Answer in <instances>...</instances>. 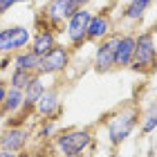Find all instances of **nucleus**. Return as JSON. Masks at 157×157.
I'll list each match as a JSON object with an SVG mask.
<instances>
[{
	"instance_id": "obj_1",
	"label": "nucleus",
	"mask_w": 157,
	"mask_h": 157,
	"mask_svg": "<svg viewBox=\"0 0 157 157\" xmlns=\"http://www.w3.org/2000/svg\"><path fill=\"white\" fill-rule=\"evenodd\" d=\"M92 144H94V135L90 128H70V130L56 132L54 137V146L61 157H81Z\"/></svg>"
},
{
	"instance_id": "obj_2",
	"label": "nucleus",
	"mask_w": 157,
	"mask_h": 157,
	"mask_svg": "<svg viewBox=\"0 0 157 157\" xmlns=\"http://www.w3.org/2000/svg\"><path fill=\"white\" fill-rule=\"evenodd\" d=\"M130 70L139 74H153L157 70V47L153 32H141L139 36H135V54Z\"/></svg>"
},
{
	"instance_id": "obj_3",
	"label": "nucleus",
	"mask_w": 157,
	"mask_h": 157,
	"mask_svg": "<svg viewBox=\"0 0 157 157\" xmlns=\"http://www.w3.org/2000/svg\"><path fill=\"white\" fill-rule=\"evenodd\" d=\"M139 108H126L119 110L112 119H108V139L112 146H121L132 135L135 126L139 124Z\"/></svg>"
},
{
	"instance_id": "obj_4",
	"label": "nucleus",
	"mask_w": 157,
	"mask_h": 157,
	"mask_svg": "<svg viewBox=\"0 0 157 157\" xmlns=\"http://www.w3.org/2000/svg\"><path fill=\"white\" fill-rule=\"evenodd\" d=\"M92 20V11L85 7V9L74 11L72 16L65 20V38L70 43V47L76 49L81 47L83 43H88V27Z\"/></svg>"
},
{
	"instance_id": "obj_5",
	"label": "nucleus",
	"mask_w": 157,
	"mask_h": 157,
	"mask_svg": "<svg viewBox=\"0 0 157 157\" xmlns=\"http://www.w3.org/2000/svg\"><path fill=\"white\" fill-rule=\"evenodd\" d=\"M32 40V32L25 25H9L0 29V56H11L18 49H25Z\"/></svg>"
},
{
	"instance_id": "obj_6",
	"label": "nucleus",
	"mask_w": 157,
	"mask_h": 157,
	"mask_svg": "<svg viewBox=\"0 0 157 157\" xmlns=\"http://www.w3.org/2000/svg\"><path fill=\"white\" fill-rule=\"evenodd\" d=\"M70 59H72V47H65V45H61V43H56L47 54L40 56V65H38L36 74H40V76L49 74L52 76V74L65 72L67 65H70Z\"/></svg>"
},
{
	"instance_id": "obj_7",
	"label": "nucleus",
	"mask_w": 157,
	"mask_h": 157,
	"mask_svg": "<svg viewBox=\"0 0 157 157\" xmlns=\"http://www.w3.org/2000/svg\"><path fill=\"white\" fill-rule=\"evenodd\" d=\"M117 36L119 34H110L108 38L97 43V52H94V70L97 72H110L115 70V47H117Z\"/></svg>"
},
{
	"instance_id": "obj_8",
	"label": "nucleus",
	"mask_w": 157,
	"mask_h": 157,
	"mask_svg": "<svg viewBox=\"0 0 157 157\" xmlns=\"http://www.w3.org/2000/svg\"><path fill=\"white\" fill-rule=\"evenodd\" d=\"M29 128L25 126H11L5 128V132H0V148L2 151H13V153H23L27 144H29Z\"/></svg>"
},
{
	"instance_id": "obj_9",
	"label": "nucleus",
	"mask_w": 157,
	"mask_h": 157,
	"mask_svg": "<svg viewBox=\"0 0 157 157\" xmlns=\"http://www.w3.org/2000/svg\"><path fill=\"white\" fill-rule=\"evenodd\" d=\"M63 105H61V94L56 88H45V92L40 94V99L34 105V115H38L40 119H56L61 115Z\"/></svg>"
},
{
	"instance_id": "obj_10",
	"label": "nucleus",
	"mask_w": 157,
	"mask_h": 157,
	"mask_svg": "<svg viewBox=\"0 0 157 157\" xmlns=\"http://www.w3.org/2000/svg\"><path fill=\"white\" fill-rule=\"evenodd\" d=\"M40 13L45 16L47 23L52 25L56 32H59L61 27L65 25V20L72 16V9H70V2H67V0H49Z\"/></svg>"
},
{
	"instance_id": "obj_11",
	"label": "nucleus",
	"mask_w": 157,
	"mask_h": 157,
	"mask_svg": "<svg viewBox=\"0 0 157 157\" xmlns=\"http://www.w3.org/2000/svg\"><path fill=\"white\" fill-rule=\"evenodd\" d=\"M112 34V18L108 11H99V13H92V20H90V27H88V40L90 43H99L103 38H108Z\"/></svg>"
},
{
	"instance_id": "obj_12",
	"label": "nucleus",
	"mask_w": 157,
	"mask_h": 157,
	"mask_svg": "<svg viewBox=\"0 0 157 157\" xmlns=\"http://www.w3.org/2000/svg\"><path fill=\"white\" fill-rule=\"evenodd\" d=\"M132 54H135V36H132V34H121V36H117L115 70H126V67H130Z\"/></svg>"
},
{
	"instance_id": "obj_13",
	"label": "nucleus",
	"mask_w": 157,
	"mask_h": 157,
	"mask_svg": "<svg viewBox=\"0 0 157 157\" xmlns=\"http://www.w3.org/2000/svg\"><path fill=\"white\" fill-rule=\"evenodd\" d=\"M56 29H52V27H47V29H38V32H34V36L29 40V49L36 56H43V54H47L49 49H52L56 43H59V38H56Z\"/></svg>"
},
{
	"instance_id": "obj_14",
	"label": "nucleus",
	"mask_w": 157,
	"mask_h": 157,
	"mask_svg": "<svg viewBox=\"0 0 157 157\" xmlns=\"http://www.w3.org/2000/svg\"><path fill=\"white\" fill-rule=\"evenodd\" d=\"M11 65L13 70H27V72H38V65H40V56H36L32 49H18L16 54H11Z\"/></svg>"
},
{
	"instance_id": "obj_15",
	"label": "nucleus",
	"mask_w": 157,
	"mask_h": 157,
	"mask_svg": "<svg viewBox=\"0 0 157 157\" xmlns=\"http://www.w3.org/2000/svg\"><path fill=\"white\" fill-rule=\"evenodd\" d=\"M43 92H45L43 76H40V74H34V78H32L29 83H27V88L23 90V94H25V103H23V108H27V110H32V112H34V105H36V101L40 99Z\"/></svg>"
},
{
	"instance_id": "obj_16",
	"label": "nucleus",
	"mask_w": 157,
	"mask_h": 157,
	"mask_svg": "<svg viewBox=\"0 0 157 157\" xmlns=\"http://www.w3.org/2000/svg\"><path fill=\"white\" fill-rule=\"evenodd\" d=\"M23 103H25V94H23V90H18V88H9L7 90V97H5V101L2 105H0V115H16V112L23 110Z\"/></svg>"
},
{
	"instance_id": "obj_17",
	"label": "nucleus",
	"mask_w": 157,
	"mask_h": 157,
	"mask_svg": "<svg viewBox=\"0 0 157 157\" xmlns=\"http://www.w3.org/2000/svg\"><path fill=\"white\" fill-rule=\"evenodd\" d=\"M151 5H153V0H130L128 7L124 9V18L130 20V23H137V20L144 18V13L148 11Z\"/></svg>"
},
{
	"instance_id": "obj_18",
	"label": "nucleus",
	"mask_w": 157,
	"mask_h": 157,
	"mask_svg": "<svg viewBox=\"0 0 157 157\" xmlns=\"http://www.w3.org/2000/svg\"><path fill=\"white\" fill-rule=\"evenodd\" d=\"M157 128V101L148 105V110L139 117V132L141 135H151Z\"/></svg>"
},
{
	"instance_id": "obj_19",
	"label": "nucleus",
	"mask_w": 157,
	"mask_h": 157,
	"mask_svg": "<svg viewBox=\"0 0 157 157\" xmlns=\"http://www.w3.org/2000/svg\"><path fill=\"white\" fill-rule=\"evenodd\" d=\"M34 78V72H27V70H13L11 78H9V88H18V90H25L27 83Z\"/></svg>"
},
{
	"instance_id": "obj_20",
	"label": "nucleus",
	"mask_w": 157,
	"mask_h": 157,
	"mask_svg": "<svg viewBox=\"0 0 157 157\" xmlns=\"http://www.w3.org/2000/svg\"><path fill=\"white\" fill-rule=\"evenodd\" d=\"M38 139H54L56 137V119H43V126H40V130L36 135Z\"/></svg>"
},
{
	"instance_id": "obj_21",
	"label": "nucleus",
	"mask_w": 157,
	"mask_h": 157,
	"mask_svg": "<svg viewBox=\"0 0 157 157\" xmlns=\"http://www.w3.org/2000/svg\"><path fill=\"white\" fill-rule=\"evenodd\" d=\"M20 2H32V0H0V16H5L13 5H20Z\"/></svg>"
},
{
	"instance_id": "obj_22",
	"label": "nucleus",
	"mask_w": 157,
	"mask_h": 157,
	"mask_svg": "<svg viewBox=\"0 0 157 157\" xmlns=\"http://www.w3.org/2000/svg\"><path fill=\"white\" fill-rule=\"evenodd\" d=\"M67 2H70V9H72V13H74L78 9H85V7L90 5V0H67Z\"/></svg>"
},
{
	"instance_id": "obj_23",
	"label": "nucleus",
	"mask_w": 157,
	"mask_h": 157,
	"mask_svg": "<svg viewBox=\"0 0 157 157\" xmlns=\"http://www.w3.org/2000/svg\"><path fill=\"white\" fill-rule=\"evenodd\" d=\"M7 90H9V85H7V81H0V105H2L5 97H7Z\"/></svg>"
},
{
	"instance_id": "obj_24",
	"label": "nucleus",
	"mask_w": 157,
	"mask_h": 157,
	"mask_svg": "<svg viewBox=\"0 0 157 157\" xmlns=\"http://www.w3.org/2000/svg\"><path fill=\"white\" fill-rule=\"evenodd\" d=\"M0 157H20V153H13V151H2V148H0Z\"/></svg>"
},
{
	"instance_id": "obj_25",
	"label": "nucleus",
	"mask_w": 157,
	"mask_h": 157,
	"mask_svg": "<svg viewBox=\"0 0 157 157\" xmlns=\"http://www.w3.org/2000/svg\"><path fill=\"white\" fill-rule=\"evenodd\" d=\"M20 157H32V155H29V153H25V151H23V153H20Z\"/></svg>"
},
{
	"instance_id": "obj_26",
	"label": "nucleus",
	"mask_w": 157,
	"mask_h": 157,
	"mask_svg": "<svg viewBox=\"0 0 157 157\" xmlns=\"http://www.w3.org/2000/svg\"><path fill=\"white\" fill-rule=\"evenodd\" d=\"M110 157H121V155H117V153H115V155H110Z\"/></svg>"
},
{
	"instance_id": "obj_27",
	"label": "nucleus",
	"mask_w": 157,
	"mask_h": 157,
	"mask_svg": "<svg viewBox=\"0 0 157 157\" xmlns=\"http://www.w3.org/2000/svg\"><path fill=\"white\" fill-rule=\"evenodd\" d=\"M0 117H2V115H0Z\"/></svg>"
}]
</instances>
